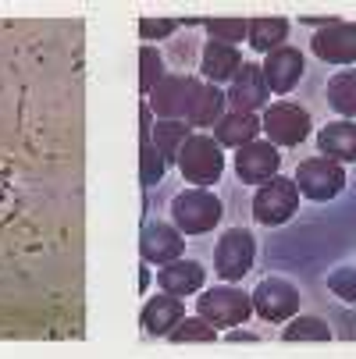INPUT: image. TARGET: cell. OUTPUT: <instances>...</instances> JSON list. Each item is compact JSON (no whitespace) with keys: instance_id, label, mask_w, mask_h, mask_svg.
I'll use <instances>...</instances> for the list:
<instances>
[{"instance_id":"13","label":"cell","mask_w":356,"mask_h":359,"mask_svg":"<svg viewBox=\"0 0 356 359\" xmlns=\"http://www.w3.org/2000/svg\"><path fill=\"white\" fill-rule=\"evenodd\" d=\"M310 50L324 65H356V22H331L314 39Z\"/></svg>"},{"instance_id":"11","label":"cell","mask_w":356,"mask_h":359,"mask_svg":"<svg viewBox=\"0 0 356 359\" xmlns=\"http://www.w3.org/2000/svg\"><path fill=\"white\" fill-rule=\"evenodd\" d=\"M139 252L146 264H171L185 252V235L175 228V224H164V221H146L143 231H139Z\"/></svg>"},{"instance_id":"23","label":"cell","mask_w":356,"mask_h":359,"mask_svg":"<svg viewBox=\"0 0 356 359\" xmlns=\"http://www.w3.org/2000/svg\"><path fill=\"white\" fill-rule=\"evenodd\" d=\"M150 135H154V146L161 149L164 164H178V153H182L185 139L192 135V125L189 121H157V125H150Z\"/></svg>"},{"instance_id":"3","label":"cell","mask_w":356,"mask_h":359,"mask_svg":"<svg viewBox=\"0 0 356 359\" xmlns=\"http://www.w3.org/2000/svg\"><path fill=\"white\" fill-rule=\"evenodd\" d=\"M196 313L207 317L218 331L221 327L232 331V327H239V324H246L253 317V295L235 288L232 281L228 285H214L203 295H196Z\"/></svg>"},{"instance_id":"16","label":"cell","mask_w":356,"mask_h":359,"mask_svg":"<svg viewBox=\"0 0 356 359\" xmlns=\"http://www.w3.org/2000/svg\"><path fill=\"white\" fill-rule=\"evenodd\" d=\"M182 317H185L182 299L164 292V295H150V299L143 302L139 324H143V331H146L150 338H168V334H171V327H175Z\"/></svg>"},{"instance_id":"25","label":"cell","mask_w":356,"mask_h":359,"mask_svg":"<svg viewBox=\"0 0 356 359\" xmlns=\"http://www.w3.org/2000/svg\"><path fill=\"white\" fill-rule=\"evenodd\" d=\"M285 341H331L335 331L328 327L324 317H314V313H296L292 320H285V331H282Z\"/></svg>"},{"instance_id":"20","label":"cell","mask_w":356,"mask_h":359,"mask_svg":"<svg viewBox=\"0 0 356 359\" xmlns=\"http://www.w3.org/2000/svg\"><path fill=\"white\" fill-rule=\"evenodd\" d=\"M214 139L221 142V149H242L246 142L261 139V118L246 114V111H225V118L214 125Z\"/></svg>"},{"instance_id":"2","label":"cell","mask_w":356,"mask_h":359,"mask_svg":"<svg viewBox=\"0 0 356 359\" xmlns=\"http://www.w3.org/2000/svg\"><path fill=\"white\" fill-rule=\"evenodd\" d=\"M178 171L196 189H211L225 175V153L214 135H189L178 153Z\"/></svg>"},{"instance_id":"9","label":"cell","mask_w":356,"mask_h":359,"mask_svg":"<svg viewBox=\"0 0 356 359\" xmlns=\"http://www.w3.org/2000/svg\"><path fill=\"white\" fill-rule=\"evenodd\" d=\"M235 175L246 185H264L275 175H282V153L268 139H253L242 149H235Z\"/></svg>"},{"instance_id":"14","label":"cell","mask_w":356,"mask_h":359,"mask_svg":"<svg viewBox=\"0 0 356 359\" xmlns=\"http://www.w3.org/2000/svg\"><path fill=\"white\" fill-rule=\"evenodd\" d=\"M261 72H264L268 89L278 93V96H285V93H292L299 86L303 72H307V61H303V54H299L296 46H278V50H271V54H268V61L261 65Z\"/></svg>"},{"instance_id":"26","label":"cell","mask_w":356,"mask_h":359,"mask_svg":"<svg viewBox=\"0 0 356 359\" xmlns=\"http://www.w3.org/2000/svg\"><path fill=\"white\" fill-rule=\"evenodd\" d=\"M168 341L171 345H214L218 341V327L207 320V317H182L175 327H171V334H168Z\"/></svg>"},{"instance_id":"8","label":"cell","mask_w":356,"mask_h":359,"mask_svg":"<svg viewBox=\"0 0 356 359\" xmlns=\"http://www.w3.org/2000/svg\"><path fill=\"white\" fill-rule=\"evenodd\" d=\"M249 295H253V313H261L271 324L292 320L299 313V306H303V295L289 278H264Z\"/></svg>"},{"instance_id":"19","label":"cell","mask_w":356,"mask_h":359,"mask_svg":"<svg viewBox=\"0 0 356 359\" xmlns=\"http://www.w3.org/2000/svg\"><path fill=\"white\" fill-rule=\"evenodd\" d=\"M317 149L338 164H356V121L338 118L317 132Z\"/></svg>"},{"instance_id":"6","label":"cell","mask_w":356,"mask_h":359,"mask_svg":"<svg viewBox=\"0 0 356 359\" xmlns=\"http://www.w3.org/2000/svg\"><path fill=\"white\" fill-rule=\"evenodd\" d=\"M296 185H299V196H307L314 203H331L342 189H345V164L324 157V153H317V157H307L299 161L296 168Z\"/></svg>"},{"instance_id":"30","label":"cell","mask_w":356,"mask_h":359,"mask_svg":"<svg viewBox=\"0 0 356 359\" xmlns=\"http://www.w3.org/2000/svg\"><path fill=\"white\" fill-rule=\"evenodd\" d=\"M175 29H178L175 18H143L139 22V36L143 39H168Z\"/></svg>"},{"instance_id":"27","label":"cell","mask_w":356,"mask_h":359,"mask_svg":"<svg viewBox=\"0 0 356 359\" xmlns=\"http://www.w3.org/2000/svg\"><path fill=\"white\" fill-rule=\"evenodd\" d=\"M164 79V57L157 54V46H143L139 50V89L150 96V93H154L157 89V82Z\"/></svg>"},{"instance_id":"4","label":"cell","mask_w":356,"mask_h":359,"mask_svg":"<svg viewBox=\"0 0 356 359\" xmlns=\"http://www.w3.org/2000/svg\"><path fill=\"white\" fill-rule=\"evenodd\" d=\"M310 128H314L310 111L299 107V104H292V100H278V104H268L264 114H261V132H264V139L275 142L278 149H282V146H285V149L299 146L303 139L310 135Z\"/></svg>"},{"instance_id":"32","label":"cell","mask_w":356,"mask_h":359,"mask_svg":"<svg viewBox=\"0 0 356 359\" xmlns=\"http://www.w3.org/2000/svg\"><path fill=\"white\" fill-rule=\"evenodd\" d=\"M146 285H150V271H146V267H143V274H139V288H143V292H146Z\"/></svg>"},{"instance_id":"15","label":"cell","mask_w":356,"mask_h":359,"mask_svg":"<svg viewBox=\"0 0 356 359\" xmlns=\"http://www.w3.org/2000/svg\"><path fill=\"white\" fill-rule=\"evenodd\" d=\"M225 107H228V96L214 82H199L196 79L192 96H189V107H185V121L192 128H214L225 118Z\"/></svg>"},{"instance_id":"18","label":"cell","mask_w":356,"mask_h":359,"mask_svg":"<svg viewBox=\"0 0 356 359\" xmlns=\"http://www.w3.org/2000/svg\"><path fill=\"white\" fill-rule=\"evenodd\" d=\"M242 68V57H239V46H228V43H214L207 39V46H203L199 54V72L207 82L221 86V82H232Z\"/></svg>"},{"instance_id":"5","label":"cell","mask_w":356,"mask_h":359,"mask_svg":"<svg viewBox=\"0 0 356 359\" xmlns=\"http://www.w3.org/2000/svg\"><path fill=\"white\" fill-rule=\"evenodd\" d=\"M299 210V185L296 178L275 175L271 182L257 185V196H253V221L264 228H278L285 221H292Z\"/></svg>"},{"instance_id":"28","label":"cell","mask_w":356,"mask_h":359,"mask_svg":"<svg viewBox=\"0 0 356 359\" xmlns=\"http://www.w3.org/2000/svg\"><path fill=\"white\" fill-rule=\"evenodd\" d=\"M246 32H249V22H242V18H211V22H207V36H211L214 43L235 46V43L246 39Z\"/></svg>"},{"instance_id":"12","label":"cell","mask_w":356,"mask_h":359,"mask_svg":"<svg viewBox=\"0 0 356 359\" xmlns=\"http://www.w3.org/2000/svg\"><path fill=\"white\" fill-rule=\"evenodd\" d=\"M192 86H196L192 75H164L157 82V89L146 96V107L154 111L161 121H185V107H189Z\"/></svg>"},{"instance_id":"17","label":"cell","mask_w":356,"mask_h":359,"mask_svg":"<svg viewBox=\"0 0 356 359\" xmlns=\"http://www.w3.org/2000/svg\"><path fill=\"white\" fill-rule=\"evenodd\" d=\"M157 285H161V292H168V295H196V292H203V285H207V271H203L196 260H185V256H178V260H171V264H164L161 271H157Z\"/></svg>"},{"instance_id":"21","label":"cell","mask_w":356,"mask_h":359,"mask_svg":"<svg viewBox=\"0 0 356 359\" xmlns=\"http://www.w3.org/2000/svg\"><path fill=\"white\" fill-rule=\"evenodd\" d=\"M150 125H154V111L146 107V100H143V132H139V178L143 185H157L164 178V157H161V149L154 146V135H150Z\"/></svg>"},{"instance_id":"24","label":"cell","mask_w":356,"mask_h":359,"mask_svg":"<svg viewBox=\"0 0 356 359\" xmlns=\"http://www.w3.org/2000/svg\"><path fill=\"white\" fill-rule=\"evenodd\" d=\"M328 107L338 118H356V68H342L328 82Z\"/></svg>"},{"instance_id":"10","label":"cell","mask_w":356,"mask_h":359,"mask_svg":"<svg viewBox=\"0 0 356 359\" xmlns=\"http://www.w3.org/2000/svg\"><path fill=\"white\" fill-rule=\"evenodd\" d=\"M225 96H228L232 111H246V114L264 111V107H268V100H271V89H268V82H264L261 65L242 61V68H239V75L228 82Z\"/></svg>"},{"instance_id":"7","label":"cell","mask_w":356,"mask_h":359,"mask_svg":"<svg viewBox=\"0 0 356 359\" xmlns=\"http://www.w3.org/2000/svg\"><path fill=\"white\" fill-rule=\"evenodd\" d=\"M257 260V238L246 228H228L214 245V274L221 281H242Z\"/></svg>"},{"instance_id":"31","label":"cell","mask_w":356,"mask_h":359,"mask_svg":"<svg viewBox=\"0 0 356 359\" xmlns=\"http://www.w3.org/2000/svg\"><path fill=\"white\" fill-rule=\"evenodd\" d=\"M225 338H228V341H257V334H253V331H242V327H232Z\"/></svg>"},{"instance_id":"1","label":"cell","mask_w":356,"mask_h":359,"mask_svg":"<svg viewBox=\"0 0 356 359\" xmlns=\"http://www.w3.org/2000/svg\"><path fill=\"white\" fill-rule=\"evenodd\" d=\"M221 199L207 189H185L171 199V224L182 235H207L221 224Z\"/></svg>"},{"instance_id":"29","label":"cell","mask_w":356,"mask_h":359,"mask_svg":"<svg viewBox=\"0 0 356 359\" xmlns=\"http://www.w3.org/2000/svg\"><path fill=\"white\" fill-rule=\"evenodd\" d=\"M328 288L342 299V302H349V306H356V267H335L331 274H328Z\"/></svg>"},{"instance_id":"22","label":"cell","mask_w":356,"mask_h":359,"mask_svg":"<svg viewBox=\"0 0 356 359\" xmlns=\"http://www.w3.org/2000/svg\"><path fill=\"white\" fill-rule=\"evenodd\" d=\"M285 39H289V22L285 18H253L249 32H246V43L257 50V54H271V50L285 46Z\"/></svg>"}]
</instances>
